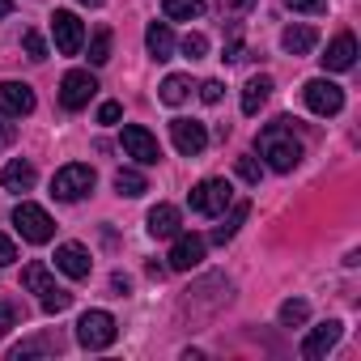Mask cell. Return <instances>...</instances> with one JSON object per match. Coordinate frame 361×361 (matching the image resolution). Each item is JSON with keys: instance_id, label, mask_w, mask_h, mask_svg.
<instances>
[{"instance_id": "obj_15", "label": "cell", "mask_w": 361, "mask_h": 361, "mask_svg": "<svg viewBox=\"0 0 361 361\" xmlns=\"http://www.w3.org/2000/svg\"><path fill=\"white\" fill-rule=\"evenodd\" d=\"M323 60V68L327 73H348L353 64H357V39L344 30V35H336L331 43H327V56H319Z\"/></svg>"}, {"instance_id": "obj_36", "label": "cell", "mask_w": 361, "mask_h": 361, "mask_svg": "<svg viewBox=\"0 0 361 361\" xmlns=\"http://www.w3.org/2000/svg\"><path fill=\"white\" fill-rule=\"evenodd\" d=\"M9 264H18V247H13V238L0 234V268H9Z\"/></svg>"}, {"instance_id": "obj_34", "label": "cell", "mask_w": 361, "mask_h": 361, "mask_svg": "<svg viewBox=\"0 0 361 361\" xmlns=\"http://www.w3.org/2000/svg\"><path fill=\"white\" fill-rule=\"evenodd\" d=\"M123 119V106L119 102H102L98 106V123H119Z\"/></svg>"}, {"instance_id": "obj_35", "label": "cell", "mask_w": 361, "mask_h": 361, "mask_svg": "<svg viewBox=\"0 0 361 361\" xmlns=\"http://www.w3.org/2000/svg\"><path fill=\"white\" fill-rule=\"evenodd\" d=\"M238 174L247 178V183H259V161L255 157H238Z\"/></svg>"}, {"instance_id": "obj_26", "label": "cell", "mask_w": 361, "mask_h": 361, "mask_svg": "<svg viewBox=\"0 0 361 361\" xmlns=\"http://www.w3.org/2000/svg\"><path fill=\"white\" fill-rule=\"evenodd\" d=\"M115 192L128 196V200H136V196L149 192V183H145V174H140V170H119V174H115Z\"/></svg>"}, {"instance_id": "obj_7", "label": "cell", "mask_w": 361, "mask_h": 361, "mask_svg": "<svg viewBox=\"0 0 361 361\" xmlns=\"http://www.w3.org/2000/svg\"><path fill=\"white\" fill-rule=\"evenodd\" d=\"M123 153L132 157V161H140V166H157L161 161V145H157V136L149 132V128H140V123H123Z\"/></svg>"}, {"instance_id": "obj_6", "label": "cell", "mask_w": 361, "mask_h": 361, "mask_svg": "<svg viewBox=\"0 0 361 361\" xmlns=\"http://www.w3.org/2000/svg\"><path fill=\"white\" fill-rule=\"evenodd\" d=\"M302 98H306V106H310L314 115H323V119L344 111V90H340L336 81H327V77L306 81V85H302Z\"/></svg>"}, {"instance_id": "obj_9", "label": "cell", "mask_w": 361, "mask_h": 361, "mask_svg": "<svg viewBox=\"0 0 361 361\" xmlns=\"http://www.w3.org/2000/svg\"><path fill=\"white\" fill-rule=\"evenodd\" d=\"M94 94H98L94 73H85V68L64 73V81H60V106H64V111H81V106H90Z\"/></svg>"}, {"instance_id": "obj_11", "label": "cell", "mask_w": 361, "mask_h": 361, "mask_svg": "<svg viewBox=\"0 0 361 361\" xmlns=\"http://www.w3.org/2000/svg\"><path fill=\"white\" fill-rule=\"evenodd\" d=\"M340 336H344V323H340V319H327V323L310 327V336L302 340V357H306V361H319V357H327V353L340 344Z\"/></svg>"}, {"instance_id": "obj_31", "label": "cell", "mask_w": 361, "mask_h": 361, "mask_svg": "<svg viewBox=\"0 0 361 361\" xmlns=\"http://www.w3.org/2000/svg\"><path fill=\"white\" fill-rule=\"evenodd\" d=\"M178 51H183L188 60H204V56H209V39H204V35H188L183 43H178Z\"/></svg>"}, {"instance_id": "obj_37", "label": "cell", "mask_w": 361, "mask_h": 361, "mask_svg": "<svg viewBox=\"0 0 361 361\" xmlns=\"http://www.w3.org/2000/svg\"><path fill=\"white\" fill-rule=\"evenodd\" d=\"M221 90H226L221 81H204V85H200V98H204L209 106H217V102H221Z\"/></svg>"}, {"instance_id": "obj_17", "label": "cell", "mask_w": 361, "mask_h": 361, "mask_svg": "<svg viewBox=\"0 0 361 361\" xmlns=\"http://www.w3.org/2000/svg\"><path fill=\"white\" fill-rule=\"evenodd\" d=\"M60 348H64V340H60L56 331H43V336H30V340L13 344L9 357H13V361H26V357H43V353H60Z\"/></svg>"}, {"instance_id": "obj_33", "label": "cell", "mask_w": 361, "mask_h": 361, "mask_svg": "<svg viewBox=\"0 0 361 361\" xmlns=\"http://www.w3.org/2000/svg\"><path fill=\"white\" fill-rule=\"evenodd\" d=\"M285 5H289L293 13H323L327 0H285Z\"/></svg>"}, {"instance_id": "obj_32", "label": "cell", "mask_w": 361, "mask_h": 361, "mask_svg": "<svg viewBox=\"0 0 361 361\" xmlns=\"http://www.w3.org/2000/svg\"><path fill=\"white\" fill-rule=\"evenodd\" d=\"M18 319H22V310L13 302H0V336H5L9 327H18Z\"/></svg>"}, {"instance_id": "obj_19", "label": "cell", "mask_w": 361, "mask_h": 361, "mask_svg": "<svg viewBox=\"0 0 361 361\" xmlns=\"http://www.w3.org/2000/svg\"><path fill=\"white\" fill-rule=\"evenodd\" d=\"M145 47H149V56H153V60H170L178 43H174V35H170V26H166V22H153V26L145 30Z\"/></svg>"}, {"instance_id": "obj_20", "label": "cell", "mask_w": 361, "mask_h": 361, "mask_svg": "<svg viewBox=\"0 0 361 361\" xmlns=\"http://www.w3.org/2000/svg\"><path fill=\"white\" fill-rule=\"evenodd\" d=\"M314 43H319V30H314V26H285V35H281V47H285L289 56L314 51Z\"/></svg>"}, {"instance_id": "obj_12", "label": "cell", "mask_w": 361, "mask_h": 361, "mask_svg": "<svg viewBox=\"0 0 361 361\" xmlns=\"http://www.w3.org/2000/svg\"><path fill=\"white\" fill-rule=\"evenodd\" d=\"M35 111V90L26 81H0V115L5 119H22Z\"/></svg>"}, {"instance_id": "obj_3", "label": "cell", "mask_w": 361, "mask_h": 361, "mask_svg": "<svg viewBox=\"0 0 361 361\" xmlns=\"http://www.w3.org/2000/svg\"><path fill=\"white\" fill-rule=\"evenodd\" d=\"M90 192H94V170L85 161H73V166L56 170V178H51V196L64 200V204H73V200H81Z\"/></svg>"}, {"instance_id": "obj_10", "label": "cell", "mask_w": 361, "mask_h": 361, "mask_svg": "<svg viewBox=\"0 0 361 361\" xmlns=\"http://www.w3.org/2000/svg\"><path fill=\"white\" fill-rule=\"evenodd\" d=\"M170 140H174V149L183 157H200L209 149V132H204L200 119H174L170 123Z\"/></svg>"}, {"instance_id": "obj_27", "label": "cell", "mask_w": 361, "mask_h": 361, "mask_svg": "<svg viewBox=\"0 0 361 361\" xmlns=\"http://www.w3.org/2000/svg\"><path fill=\"white\" fill-rule=\"evenodd\" d=\"M310 319V306L302 302V298H289L285 306H281V327H302Z\"/></svg>"}, {"instance_id": "obj_30", "label": "cell", "mask_w": 361, "mask_h": 361, "mask_svg": "<svg viewBox=\"0 0 361 361\" xmlns=\"http://www.w3.org/2000/svg\"><path fill=\"white\" fill-rule=\"evenodd\" d=\"M68 306H73V293H64V289H56V285L43 293V310H47V314H60V310H68Z\"/></svg>"}, {"instance_id": "obj_38", "label": "cell", "mask_w": 361, "mask_h": 361, "mask_svg": "<svg viewBox=\"0 0 361 361\" xmlns=\"http://www.w3.org/2000/svg\"><path fill=\"white\" fill-rule=\"evenodd\" d=\"M13 140H18V128H13V123H5V119H0V149H9Z\"/></svg>"}, {"instance_id": "obj_8", "label": "cell", "mask_w": 361, "mask_h": 361, "mask_svg": "<svg viewBox=\"0 0 361 361\" xmlns=\"http://www.w3.org/2000/svg\"><path fill=\"white\" fill-rule=\"evenodd\" d=\"M51 39H56V51H60V56H77L81 43H85L81 18L68 13V9H56V13H51Z\"/></svg>"}, {"instance_id": "obj_40", "label": "cell", "mask_w": 361, "mask_h": 361, "mask_svg": "<svg viewBox=\"0 0 361 361\" xmlns=\"http://www.w3.org/2000/svg\"><path fill=\"white\" fill-rule=\"evenodd\" d=\"M13 13V0H0V18H9Z\"/></svg>"}, {"instance_id": "obj_25", "label": "cell", "mask_w": 361, "mask_h": 361, "mask_svg": "<svg viewBox=\"0 0 361 361\" xmlns=\"http://www.w3.org/2000/svg\"><path fill=\"white\" fill-rule=\"evenodd\" d=\"M51 285H56V276H51V268H47V264H39V259H35V264H26V268H22V289H30V293H47Z\"/></svg>"}, {"instance_id": "obj_5", "label": "cell", "mask_w": 361, "mask_h": 361, "mask_svg": "<svg viewBox=\"0 0 361 361\" xmlns=\"http://www.w3.org/2000/svg\"><path fill=\"white\" fill-rule=\"evenodd\" d=\"M13 226H18V234H22L26 243H51V234H56L51 213L39 209V204H30V200H22V204L13 209Z\"/></svg>"}, {"instance_id": "obj_28", "label": "cell", "mask_w": 361, "mask_h": 361, "mask_svg": "<svg viewBox=\"0 0 361 361\" xmlns=\"http://www.w3.org/2000/svg\"><path fill=\"white\" fill-rule=\"evenodd\" d=\"M111 60V30H98L94 39H90V64L98 68V64H106Z\"/></svg>"}, {"instance_id": "obj_4", "label": "cell", "mask_w": 361, "mask_h": 361, "mask_svg": "<svg viewBox=\"0 0 361 361\" xmlns=\"http://www.w3.org/2000/svg\"><path fill=\"white\" fill-rule=\"evenodd\" d=\"M230 204H234V188L226 178H204L200 188H192V213L200 217H221Z\"/></svg>"}, {"instance_id": "obj_39", "label": "cell", "mask_w": 361, "mask_h": 361, "mask_svg": "<svg viewBox=\"0 0 361 361\" xmlns=\"http://www.w3.org/2000/svg\"><path fill=\"white\" fill-rule=\"evenodd\" d=\"M111 289H115V293H128V289H132V281H128L123 272H115V276H111Z\"/></svg>"}, {"instance_id": "obj_22", "label": "cell", "mask_w": 361, "mask_h": 361, "mask_svg": "<svg viewBox=\"0 0 361 361\" xmlns=\"http://www.w3.org/2000/svg\"><path fill=\"white\" fill-rule=\"evenodd\" d=\"M188 94H192V81H188L183 73H170V77L157 85V98H161L166 106H178V102H188Z\"/></svg>"}, {"instance_id": "obj_23", "label": "cell", "mask_w": 361, "mask_h": 361, "mask_svg": "<svg viewBox=\"0 0 361 361\" xmlns=\"http://www.w3.org/2000/svg\"><path fill=\"white\" fill-rule=\"evenodd\" d=\"M161 13L170 22H196L204 18V0H161Z\"/></svg>"}, {"instance_id": "obj_1", "label": "cell", "mask_w": 361, "mask_h": 361, "mask_svg": "<svg viewBox=\"0 0 361 361\" xmlns=\"http://www.w3.org/2000/svg\"><path fill=\"white\" fill-rule=\"evenodd\" d=\"M259 153L268 157V166L276 170V174H289L298 161H302V145H298V136H293V128H289V119H276V123H268L264 132H259Z\"/></svg>"}, {"instance_id": "obj_2", "label": "cell", "mask_w": 361, "mask_h": 361, "mask_svg": "<svg viewBox=\"0 0 361 361\" xmlns=\"http://www.w3.org/2000/svg\"><path fill=\"white\" fill-rule=\"evenodd\" d=\"M115 336H119V327H115V319L106 314V310H85L81 319H77V344L81 348H111L115 344Z\"/></svg>"}, {"instance_id": "obj_24", "label": "cell", "mask_w": 361, "mask_h": 361, "mask_svg": "<svg viewBox=\"0 0 361 361\" xmlns=\"http://www.w3.org/2000/svg\"><path fill=\"white\" fill-rule=\"evenodd\" d=\"M247 217H251V204H247V200H238V204L230 209V217H226V226H217V230H213V243H217V247H226V243H230V238L238 234V226H243Z\"/></svg>"}, {"instance_id": "obj_18", "label": "cell", "mask_w": 361, "mask_h": 361, "mask_svg": "<svg viewBox=\"0 0 361 361\" xmlns=\"http://www.w3.org/2000/svg\"><path fill=\"white\" fill-rule=\"evenodd\" d=\"M178 226H183V217H178L174 204H157V209H149V234H153V238H174Z\"/></svg>"}, {"instance_id": "obj_29", "label": "cell", "mask_w": 361, "mask_h": 361, "mask_svg": "<svg viewBox=\"0 0 361 361\" xmlns=\"http://www.w3.org/2000/svg\"><path fill=\"white\" fill-rule=\"evenodd\" d=\"M22 47H26V56H30L35 64H43V60H47V43H43V35H39V30H26V35H22Z\"/></svg>"}, {"instance_id": "obj_16", "label": "cell", "mask_w": 361, "mask_h": 361, "mask_svg": "<svg viewBox=\"0 0 361 361\" xmlns=\"http://www.w3.org/2000/svg\"><path fill=\"white\" fill-rule=\"evenodd\" d=\"M0 188L5 192H30L35 188V166L26 157H13L5 170H0Z\"/></svg>"}, {"instance_id": "obj_41", "label": "cell", "mask_w": 361, "mask_h": 361, "mask_svg": "<svg viewBox=\"0 0 361 361\" xmlns=\"http://www.w3.org/2000/svg\"><path fill=\"white\" fill-rule=\"evenodd\" d=\"M77 5H85V9H102L106 0H77Z\"/></svg>"}, {"instance_id": "obj_21", "label": "cell", "mask_w": 361, "mask_h": 361, "mask_svg": "<svg viewBox=\"0 0 361 361\" xmlns=\"http://www.w3.org/2000/svg\"><path fill=\"white\" fill-rule=\"evenodd\" d=\"M268 94H272V77H268V73L251 77V81L243 85V115H259V106L268 102Z\"/></svg>"}, {"instance_id": "obj_14", "label": "cell", "mask_w": 361, "mask_h": 361, "mask_svg": "<svg viewBox=\"0 0 361 361\" xmlns=\"http://www.w3.org/2000/svg\"><path fill=\"white\" fill-rule=\"evenodd\" d=\"M56 268H60L64 276H73V281H85V276L94 272V259H90V251H85L81 243H60V247H56Z\"/></svg>"}, {"instance_id": "obj_13", "label": "cell", "mask_w": 361, "mask_h": 361, "mask_svg": "<svg viewBox=\"0 0 361 361\" xmlns=\"http://www.w3.org/2000/svg\"><path fill=\"white\" fill-rule=\"evenodd\" d=\"M204 238L200 234H174V251H170V268L174 272H192V268H200V259H204Z\"/></svg>"}]
</instances>
